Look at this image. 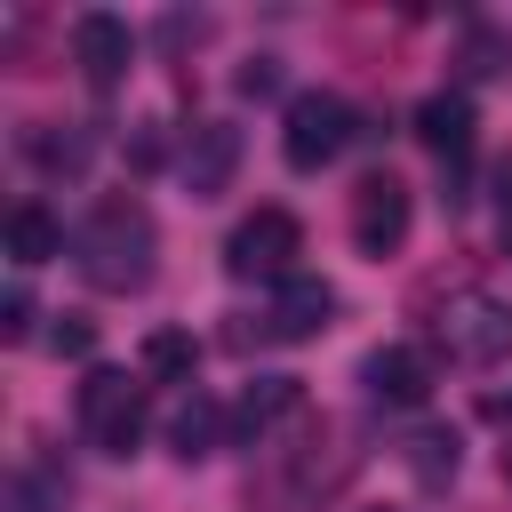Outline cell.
<instances>
[{
	"label": "cell",
	"mask_w": 512,
	"mask_h": 512,
	"mask_svg": "<svg viewBox=\"0 0 512 512\" xmlns=\"http://www.w3.org/2000/svg\"><path fill=\"white\" fill-rule=\"evenodd\" d=\"M152 256H160V232H152V208L136 192H104L72 232V264L104 296H136L152 280Z\"/></svg>",
	"instance_id": "obj_1"
},
{
	"label": "cell",
	"mask_w": 512,
	"mask_h": 512,
	"mask_svg": "<svg viewBox=\"0 0 512 512\" xmlns=\"http://www.w3.org/2000/svg\"><path fill=\"white\" fill-rule=\"evenodd\" d=\"M432 344L464 368H488V360L512 352V304L488 296V288H448L440 312H432Z\"/></svg>",
	"instance_id": "obj_2"
},
{
	"label": "cell",
	"mask_w": 512,
	"mask_h": 512,
	"mask_svg": "<svg viewBox=\"0 0 512 512\" xmlns=\"http://www.w3.org/2000/svg\"><path fill=\"white\" fill-rule=\"evenodd\" d=\"M352 136H360V112H352L336 88H304V96H288V120H280V160H288L296 176H312V168H328Z\"/></svg>",
	"instance_id": "obj_3"
},
{
	"label": "cell",
	"mask_w": 512,
	"mask_h": 512,
	"mask_svg": "<svg viewBox=\"0 0 512 512\" xmlns=\"http://www.w3.org/2000/svg\"><path fill=\"white\" fill-rule=\"evenodd\" d=\"M80 432L104 456H136V440H144V384L128 368H88L80 376Z\"/></svg>",
	"instance_id": "obj_4"
},
{
	"label": "cell",
	"mask_w": 512,
	"mask_h": 512,
	"mask_svg": "<svg viewBox=\"0 0 512 512\" xmlns=\"http://www.w3.org/2000/svg\"><path fill=\"white\" fill-rule=\"evenodd\" d=\"M296 256H304V224L288 208H248L232 224V240H224V272L232 280H272L280 288L296 272Z\"/></svg>",
	"instance_id": "obj_5"
},
{
	"label": "cell",
	"mask_w": 512,
	"mask_h": 512,
	"mask_svg": "<svg viewBox=\"0 0 512 512\" xmlns=\"http://www.w3.org/2000/svg\"><path fill=\"white\" fill-rule=\"evenodd\" d=\"M400 240H408V184L392 168H376V176L352 184V248L360 256H392Z\"/></svg>",
	"instance_id": "obj_6"
},
{
	"label": "cell",
	"mask_w": 512,
	"mask_h": 512,
	"mask_svg": "<svg viewBox=\"0 0 512 512\" xmlns=\"http://www.w3.org/2000/svg\"><path fill=\"white\" fill-rule=\"evenodd\" d=\"M328 320H336V288H328L320 272H288V280L272 288V304H264V336H272V344H312Z\"/></svg>",
	"instance_id": "obj_7"
},
{
	"label": "cell",
	"mask_w": 512,
	"mask_h": 512,
	"mask_svg": "<svg viewBox=\"0 0 512 512\" xmlns=\"http://www.w3.org/2000/svg\"><path fill=\"white\" fill-rule=\"evenodd\" d=\"M72 64L88 72V88H120L136 64V32L112 8H88V16H72Z\"/></svg>",
	"instance_id": "obj_8"
},
{
	"label": "cell",
	"mask_w": 512,
	"mask_h": 512,
	"mask_svg": "<svg viewBox=\"0 0 512 512\" xmlns=\"http://www.w3.org/2000/svg\"><path fill=\"white\" fill-rule=\"evenodd\" d=\"M232 168H240V128H232V120H192V128H184V152H176L184 192H192V200H216V192L232 184Z\"/></svg>",
	"instance_id": "obj_9"
},
{
	"label": "cell",
	"mask_w": 512,
	"mask_h": 512,
	"mask_svg": "<svg viewBox=\"0 0 512 512\" xmlns=\"http://www.w3.org/2000/svg\"><path fill=\"white\" fill-rule=\"evenodd\" d=\"M360 384H368V400H384V408H424V400H432V352H424V344H376V352L360 360Z\"/></svg>",
	"instance_id": "obj_10"
},
{
	"label": "cell",
	"mask_w": 512,
	"mask_h": 512,
	"mask_svg": "<svg viewBox=\"0 0 512 512\" xmlns=\"http://www.w3.org/2000/svg\"><path fill=\"white\" fill-rule=\"evenodd\" d=\"M472 128H480V120H472V96H464V88H440V96H424V104H416V144H424V152H440L448 168L472 152Z\"/></svg>",
	"instance_id": "obj_11"
},
{
	"label": "cell",
	"mask_w": 512,
	"mask_h": 512,
	"mask_svg": "<svg viewBox=\"0 0 512 512\" xmlns=\"http://www.w3.org/2000/svg\"><path fill=\"white\" fill-rule=\"evenodd\" d=\"M64 256V224L40 208V200H16L8 208V264L16 272H40V264H56Z\"/></svg>",
	"instance_id": "obj_12"
},
{
	"label": "cell",
	"mask_w": 512,
	"mask_h": 512,
	"mask_svg": "<svg viewBox=\"0 0 512 512\" xmlns=\"http://www.w3.org/2000/svg\"><path fill=\"white\" fill-rule=\"evenodd\" d=\"M288 416H304V384H296V376H248V392H240L232 424H240L248 440H264V432H272V424H288Z\"/></svg>",
	"instance_id": "obj_13"
},
{
	"label": "cell",
	"mask_w": 512,
	"mask_h": 512,
	"mask_svg": "<svg viewBox=\"0 0 512 512\" xmlns=\"http://www.w3.org/2000/svg\"><path fill=\"white\" fill-rule=\"evenodd\" d=\"M216 440H224V408H216L208 392H184V400L168 408V448H176L184 464H200V456H216Z\"/></svg>",
	"instance_id": "obj_14"
},
{
	"label": "cell",
	"mask_w": 512,
	"mask_h": 512,
	"mask_svg": "<svg viewBox=\"0 0 512 512\" xmlns=\"http://www.w3.org/2000/svg\"><path fill=\"white\" fill-rule=\"evenodd\" d=\"M24 160L48 168V176H80V168H88V128H72V120H32V128H24Z\"/></svg>",
	"instance_id": "obj_15"
},
{
	"label": "cell",
	"mask_w": 512,
	"mask_h": 512,
	"mask_svg": "<svg viewBox=\"0 0 512 512\" xmlns=\"http://www.w3.org/2000/svg\"><path fill=\"white\" fill-rule=\"evenodd\" d=\"M400 464L416 472V488H448V480H456V464H464V448H456V432H448V424H416V432L400 440Z\"/></svg>",
	"instance_id": "obj_16"
},
{
	"label": "cell",
	"mask_w": 512,
	"mask_h": 512,
	"mask_svg": "<svg viewBox=\"0 0 512 512\" xmlns=\"http://www.w3.org/2000/svg\"><path fill=\"white\" fill-rule=\"evenodd\" d=\"M136 368H144L152 384H192V368H200L192 328H152V336H144V352H136Z\"/></svg>",
	"instance_id": "obj_17"
},
{
	"label": "cell",
	"mask_w": 512,
	"mask_h": 512,
	"mask_svg": "<svg viewBox=\"0 0 512 512\" xmlns=\"http://www.w3.org/2000/svg\"><path fill=\"white\" fill-rule=\"evenodd\" d=\"M64 504V480H48V472H16L8 480V512H56Z\"/></svg>",
	"instance_id": "obj_18"
},
{
	"label": "cell",
	"mask_w": 512,
	"mask_h": 512,
	"mask_svg": "<svg viewBox=\"0 0 512 512\" xmlns=\"http://www.w3.org/2000/svg\"><path fill=\"white\" fill-rule=\"evenodd\" d=\"M48 352H56V360H88V352H96V320H80V312H64V320L48 328Z\"/></svg>",
	"instance_id": "obj_19"
},
{
	"label": "cell",
	"mask_w": 512,
	"mask_h": 512,
	"mask_svg": "<svg viewBox=\"0 0 512 512\" xmlns=\"http://www.w3.org/2000/svg\"><path fill=\"white\" fill-rule=\"evenodd\" d=\"M0 336H8V344H24V336H32V288H24V280L0 296Z\"/></svg>",
	"instance_id": "obj_20"
},
{
	"label": "cell",
	"mask_w": 512,
	"mask_h": 512,
	"mask_svg": "<svg viewBox=\"0 0 512 512\" xmlns=\"http://www.w3.org/2000/svg\"><path fill=\"white\" fill-rule=\"evenodd\" d=\"M232 88H240V96H272V88H280V64H272V56H248V64L232 72Z\"/></svg>",
	"instance_id": "obj_21"
},
{
	"label": "cell",
	"mask_w": 512,
	"mask_h": 512,
	"mask_svg": "<svg viewBox=\"0 0 512 512\" xmlns=\"http://www.w3.org/2000/svg\"><path fill=\"white\" fill-rule=\"evenodd\" d=\"M464 72H504V48H496L488 32H472V40H464Z\"/></svg>",
	"instance_id": "obj_22"
},
{
	"label": "cell",
	"mask_w": 512,
	"mask_h": 512,
	"mask_svg": "<svg viewBox=\"0 0 512 512\" xmlns=\"http://www.w3.org/2000/svg\"><path fill=\"white\" fill-rule=\"evenodd\" d=\"M200 32H208V16H168V24H160L168 48H184V40H200Z\"/></svg>",
	"instance_id": "obj_23"
},
{
	"label": "cell",
	"mask_w": 512,
	"mask_h": 512,
	"mask_svg": "<svg viewBox=\"0 0 512 512\" xmlns=\"http://www.w3.org/2000/svg\"><path fill=\"white\" fill-rule=\"evenodd\" d=\"M496 216H504V248H512V160L496 168Z\"/></svg>",
	"instance_id": "obj_24"
},
{
	"label": "cell",
	"mask_w": 512,
	"mask_h": 512,
	"mask_svg": "<svg viewBox=\"0 0 512 512\" xmlns=\"http://www.w3.org/2000/svg\"><path fill=\"white\" fill-rule=\"evenodd\" d=\"M488 416H512V392H488Z\"/></svg>",
	"instance_id": "obj_25"
},
{
	"label": "cell",
	"mask_w": 512,
	"mask_h": 512,
	"mask_svg": "<svg viewBox=\"0 0 512 512\" xmlns=\"http://www.w3.org/2000/svg\"><path fill=\"white\" fill-rule=\"evenodd\" d=\"M504 480H512V448H504Z\"/></svg>",
	"instance_id": "obj_26"
}]
</instances>
